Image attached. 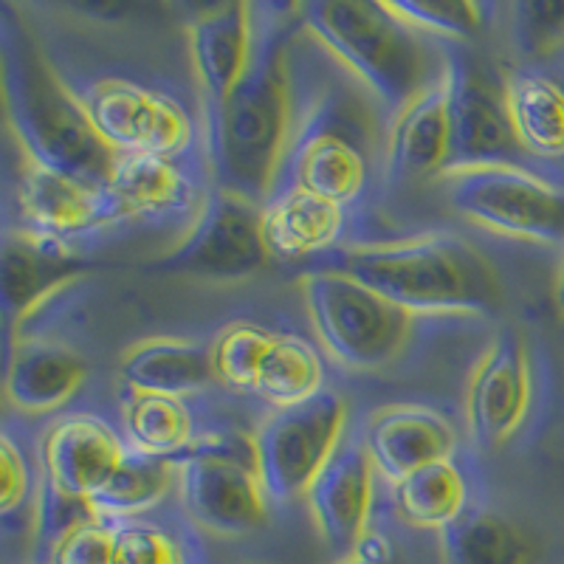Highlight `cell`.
Segmentation results:
<instances>
[{"label": "cell", "mask_w": 564, "mask_h": 564, "mask_svg": "<svg viewBox=\"0 0 564 564\" xmlns=\"http://www.w3.org/2000/svg\"><path fill=\"white\" fill-rule=\"evenodd\" d=\"M302 29L296 7H271L254 20V57L238 90L206 108V148L220 189L265 204L294 139V74L289 48Z\"/></svg>", "instance_id": "1"}, {"label": "cell", "mask_w": 564, "mask_h": 564, "mask_svg": "<svg viewBox=\"0 0 564 564\" xmlns=\"http://www.w3.org/2000/svg\"><path fill=\"white\" fill-rule=\"evenodd\" d=\"M0 65L7 124L23 159L40 167L108 189L119 153L97 133L79 99L40 52L37 40L3 9Z\"/></svg>", "instance_id": "2"}, {"label": "cell", "mask_w": 564, "mask_h": 564, "mask_svg": "<svg viewBox=\"0 0 564 564\" xmlns=\"http://www.w3.org/2000/svg\"><path fill=\"white\" fill-rule=\"evenodd\" d=\"M302 26L370 90L381 110L398 116L446 74L443 45L410 26L390 3L314 0L296 3Z\"/></svg>", "instance_id": "3"}, {"label": "cell", "mask_w": 564, "mask_h": 564, "mask_svg": "<svg viewBox=\"0 0 564 564\" xmlns=\"http://www.w3.org/2000/svg\"><path fill=\"white\" fill-rule=\"evenodd\" d=\"M336 271L412 314H494L502 305L500 276L480 249L457 235L350 246Z\"/></svg>", "instance_id": "4"}, {"label": "cell", "mask_w": 564, "mask_h": 564, "mask_svg": "<svg viewBox=\"0 0 564 564\" xmlns=\"http://www.w3.org/2000/svg\"><path fill=\"white\" fill-rule=\"evenodd\" d=\"M387 135H379L370 105L352 90L327 85L302 102L294 139L282 164L276 189L300 186L341 209L359 204L384 170Z\"/></svg>", "instance_id": "5"}, {"label": "cell", "mask_w": 564, "mask_h": 564, "mask_svg": "<svg viewBox=\"0 0 564 564\" xmlns=\"http://www.w3.org/2000/svg\"><path fill=\"white\" fill-rule=\"evenodd\" d=\"M316 336L334 359L352 370H381L404 352L417 314L401 308L365 282L336 269L300 280Z\"/></svg>", "instance_id": "6"}, {"label": "cell", "mask_w": 564, "mask_h": 564, "mask_svg": "<svg viewBox=\"0 0 564 564\" xmlns=\"http://www.w3.org/2000/svg\"><path fill=\"white\" fill-rule=\"evenodd\" d=\"M68 88L97 133L119 155L155 153L181 159L198 139L193 113L164 88L119 74L83 77Z\"/></svg>", "instance_id": "7"}, {"label": "cell", "mask_w": 564, "mask_h": 564, "mask_svg": "<svg viewBox=\"0 0 564 564\" xmlns=\"http://www.w3.org/2000/svg\"><path fill=\"white\" fill-rule=\"evenodd\" d=\"M446 195L471 224L531 243L564 246V189L522 164L446 173Z\"/></svg>", "instance_id": "8"}, {"label": "cell", "mask_w": 564, "mask_h": 564, "mask_svg": "<svg viewBox=\"0 0 564 564\" xmlns=\"http://www.w3.org/2000/svg\"><path fill=\"white\" fill-rule=\"evenodd\" d=\"M345 401L322 390L305 404L274 410L260 423L254 457L269 500L289 502L308 494L345 435Z\"/></svg>", "instance_id": "9"}, {"label": "cell", "mask_w": 564, "mask_h": 564, "mask_svg": "<svg viewBox=\"0 0 564 564\" xmlns=\"http://www.w3.org/2000/svg\"><path fill=\"white\" fill-rule=\"evenodd\" d=\"M186 511L215 533H249L269 517V491L257 471L254 443L204 441L181 455Z\"/></svg>", "instance_id": "10"}, {"label": "cell", "mask_w": 564, "mask_h": 564, "mask_svg": "<svg viewBox=\"0 0 564 564\" xmlns=\"http://www.w3.org/2000/svg\"><path fill=\"white\" fill-rule=\"evenodd\" d=\"M449 88L452 159L446 173L491 164H517L522 153L508 110L506 83L463 43L443 45Z\"/></svg>", "instance_id": "11"}, {"label": "cell", "mask_w": 564, "mask_h": 564, "mask_svg": "<svg viewBox=\"0 0 564 564\" xmlns=\"http://www.w3.org/2000/svg\"><path fill=\"white\" fill-rule=\"evenodd\" d=\"M263 235V204L215 189L195 215L186 238L161 257L155 269L170 274L238 280L254 274L269 260Z\"/></svg>", "instance_id": "12"}, {"label": "cell", "mask_w": 564, "mask_h": 564, "mask_svg": "<svg viewBox=\"0 0 564 564\" xmlns=\"http://www.w3.org/2000/svg\"><path fill=\"white\" fill-rule=\"evenodd\" d=\"M18 209L26 224V235L70 249L94 231L122 224L108 189H97L54 170H45L23 159L18 181Z\"/></svg>", "instance_id": "13"}, {"label": "cell", "mask_w": 564, "mask_h": 564, "mask_svg": "<svg viewBox=\"0 0 564 564\" xmlns=\"http://www.w3.org/2000/svg\"><path fill=\"white\" fill-rule=\"evenodd\" d=\"M533 359L525 339L502 334L494 341L468 384V423L482 446L511 441L533 404Z\"/></svg>", "instance_id": "14"}, {"label": "cell", "mask_w": 564, "mask_h": 564, "mask_svg": "<svg viewBox=\"0 0 564 564\" xmlns=\"http://www.w3.org/2000/svg\"><path fill=\"white\" fill-rule=\"evenodd\" d=\"M372 466L365 449V437L345 430L339 446L322 471L314 486L308 488V502L319 533L334 551L350 553L367 533L372 506Z\"/></svg>", "instance_id": "15"}, {"label": "cell", "mask_w": 564, "mask_h": 564, "mask_svg": "<svg viewBox=\"0 0 564 564\" xmlns=\"http://www.w3.org/2000/svg\"><path fill=\"white\" fill-rule=\"evenodd\" d=\"M361 437L376 471L392 486L432 463L452 460L457 449V432L449 417L417 404L379 410L367 421Z\"/></svg>", "instance_id": "16"}, {"label": "cell", "mask_w": 564, "mask_h": 564, "mask_svg": "<svg viewBox=\"0 0 564 564\" xmlns=\"http://www.w3.org/2000/svg\"><path fill=\"white\" fill-rule=\"evenodd\" d=\"M108 195L124 220H164L186 218L193 209H204L209 195H200L195 173L181 159L155 153L119 155Z\"/></svg>", "instance_id": "17"}, {"label": "cell", "mask_w": 564, "mask_h": 564, "mask_svg": "<svg viewBox=\"0 0 564 564\" xmlns=\"http://www.w3.org/2000/svg\"><path fill=\"white\" fill-rule=\"evenodd\" d=\"M124 455H128V446L99 417H59L57 423H52V430L45 432L43 446H40L43 480L85 500H94V494L110 480Z\"/></svg>", "instance_id": "18"}, {"label": "cell", "mask_w": 564, "mask_h": 564, "mask_svg": "<svg viewBox=\"0 0 564 564\" xmlns=\"http://www.w3.org/2000/svg\"><path fill=\"white\" fill-rule=\"evenodd\" d=\"M452 159L449 88L446 74L441 83L412 99L392 116L384 144V175L392 186L446 173Z\"/></svg>", "instance_id": "19"}, {"label": "cell", "mask_w": 564, "mask_h": 564, "mask_svg": "<svg viewBox=\"0 0 564 564\" xmlns=\"http://www.w3.org/2000/svg\"><path fill=\"white\" fill-rule=\"evenodd\" d=\"M189 52L206 108H218L238 90L254 57V7L226 3L189 23Z\"/></svg>", "instance_id": "20"}, {"label": "cell", "mask_w": 564, "mask_h": 564, "mask_svg": "<svg viewBox=\"0 0 564 564\" xmlns=\"http://www.w3.org/2000/svg\"><path fill=\"white\" fill-rule=\"evenodd\" d=\"M83 271V265L57 243L32 238L26 231L7 235L3 269H0V300H3V330L7 339L12 327L26 319L45 296L57 294L65 282Z\"/></svg>", "instance_id": "21"}, {"label": "cell", "mask_w": 564, "mask_h": 564, "mask_svg": "<svg viewBox=\"0 0 564 564\" xmlns=\"http://www.w3.org/2000/svg\"><path fill=\"white\" fill-rule=\"evenodd\" d=\"M345 231V209L334 200L285 186L263 204V235L271 257L302 260L334 249Z\"/></svg>", "instance_id": "22"}, {"label": "cell", "mask_w": 564, "mask_h": 564, "mask_svg": "<svg viewBox=\"0 0 564 564\" xmlns=\"http://www.w3.org/2000/svg\"><path fill=\"white\" fill-rule=\"evenodd\" d=\"M446 564H539L542 547L522 522L488 508L466 511L441 531Z\"/></svg>", "instance_id": "23"}, {"label": "cell", "mask_w": 564, "mask_h": 564, "mask_svg": "<svg viewBox=\"0 0 564 564\" xmlns=\"http://www.w3.org/2000/svg\"><path fill=\"white\" fill-rule=\"evenodd\" d=\"M122 379L133 390L184 398L215 381L209 345L173 336L141 341L124 352Z\"/></svg>", "instance_id": "24"}, {"label": "cell", "mask_w": 564, "mask_h": 564, "mask_svg": "<svg viewBox=\"0 0 564 564\" xmlns=\"http://www.w3.org/2000/svg\"><path fill=\"white\" fill-rule=\"evenodd\" d=\"M85 365L79 356L45 341H20L9 352L7 395L26 412L57 410L83 387Z\"/></svg>", "instance_id": "25"}, {"label": "cell", "mask_w": 564, "mask_h": 564, "mask_svg": "<svg viewBox=\"0 0 564 564\" xmlns=\"http://www.w3.org/2000/svg\"><path fill=\"white\" fill-rule=\"evenodd\" d=\"M506 97L522 153L564 159V79L545 70H517L506 79Z\"/></svg>", "instance_id": "26"}, {"label": "cell", "mask_w": 564, "mask_h": 564, "mask_svg": "<svg viewBox=\"0 0 564 564\" xmlns=\"http://www.w3.org/2000/svg\"><path fill=\"white\" fill-rule=\"evenodd\" d=\"M122 421L130 449L173 460L189 449L195 421L184 398L141 392L128 387L122 398Z\"/></svg>", "instance_id": "27"}, {"label": "cell", "mask_w": 564, "mask_h": 564, "mask_svg": "<svg viewBox=\"0 0 564 564\" xmlns=\"http://www.w3.org/2000/svg\"><path fill=\"white\" fill-rule=\"evenodd\" d=\"M468 488L452 460L432 463L406 480L395 482V506L410 525L449 528L468 508Z\"/></svg>", "instance_id": "28"}, {"label": "cell", "mask_w": 564, "mask_h": 564, "mask_svg": "<svg viewBox=\"0 0 564 564\" xmlns=\"http://www.w3.org/2000/svg\"><path fill=\"white\" fill-rule=\"evenodd\" d=\"M170 482H173V460L141 455L128 446L124 460L90 502L108 520H130L135 513L159 506L161 497L170 491Z\"/></svg>", "instance_id": "29"}, {"label": "cell", "mask_w": 564, "mask_h": 564, "mask_svg": "<svg viewBox=\"0 0 564 564\" xmlns=\"http://www.w3.org/2000/svg\"><path fill=\"white\" fill-rule=\"evenodd\" d=\"M322 376V361L308 341L296 336H276L260 367L254 392L276 410H285L319 395Z\"/></svg>", "instance_id": "30"}, {"label": "cell", "mask_w": 564, "mask_h": 564, "mask_svg": "<svg viewBox=\"0 0 564 564\" xmlns=\"http://www.w3.org/2000/svg\"><path fill=\"white\" fill-rule=\"evenodd\" d=\"M276 336L251 322H231L212 339V370L215 381L229 390L254 392L257 376Z\"/></svg>", "instance_id": "31"}, {"label": "cell", "mask_w": 564, "mask_h": 564, "mask_svg": "<svg viewBox=\"0 0 564 564\" xmlns=\"http://www.w3.org/2000/svg\"><path fill=\"white\" fill-rule=\"evenodd\" d=\"M392 12L404 18L410 26L421 29L426 34H441L463 43L471 40L486 29L488 14L494 7L488 3H449V0H392Z\"/></svg>", "instance_id": "32"}, {"label": "cell", "mask_w": 564, "mask_h": 564, "mask_svg": "<svg viewBox=\"0 0 564 564\" xmlns=\"http://www.w3.org/2000/svg\"><path fill=\"white\" fill-rule=\"evenodd\" d=\"M97 517H102V513L94 508L90 500L63 491L48 480H40L37 502H34V545H37L40 562L48 556V551L65 533L97 520Z\"/></svg>", "instance_id": "33"}, {"label": "cell", "mask_w": 564, "mask_h": 564, "mask_svg": "<svg viewBox=\"0 0 564 564\" xmlns=\"http://www.w3.org/2000/svg\"><path fill=\"white\" fill-rule=\"evenodd\" d=\"M511 34L517 52L547 57L564 48V3H513Z\"/></svg>", "instance_id": "34"}, {"label": "cell", "mask_w": 564, "mask_h": 564, "mask_svg": "<svg viewBox=\"0 0 564 564\" xmlns=\"http://www.w3.org/2000/svg\"><path fill=\"white\" fill-rule=\"evenodd\" d=\"M113 564H184V551L167 531L148 522H128L116 525Z\"/></svg>", "instance_id": "35"}, {"label": "cell", "mask_w": 564, "mask_h": 564, "mask_svg": "<svg viewBox=\"0 0 564 564\" xmlns=\"http://www.w3.org/2000/svg\"><path fill=\"white\" fill-rule=\"evenodd\" d=\"M116 520L97 517L65 533L48 551L45 564H113Z\"/></svg>", "instance_id": "36"}, {"label": "cell", "mask_w": 564, "mask_h": 564, "mask_svg": "<svg viewBox=\"0 0 564 564\" xmlns=\"http://www.w3.org/2000/svg\"><path fill=\"white\" fill-rule=\"evenodd\" d=\"M0 460H3V486H0V513H3V520L12 522V517L18 511L29 506L32 497H37L34 491V475L32 466H29L26 455L20 449L14 437L3 435L0 441Z\"/></svg>", "instance_id": "37"}, {"label": "cell", "mask_w": 564, "mask_h": 564, "mask_svg": "<svg viewBox=\"0 0 564 564\" xmlns=\"http://www.w3.org/2000/svg\"><path fill=\"white\" fill-rule=\"evenodd\" d=\"M339 564H398L395 551H392V542L381 533L367 531L365 536L356 542V547L350 551V556Z\"/></svg>", "instance_id": "38"}, {"label": "cell", "mask_w": 564, "mask_h": 564, "mask_svg": "<svg viewBox=\"0 0 564 564\" xmlns=\"http://www.w3.org/2000/svg\"><path fill=\"white\" fill-rule=\"evenodd\" d=\"M556 302H558V308L564 311V257H562V265H558V276H556Z\"/></svg>", "instance_id": "39"}]
</instances>
